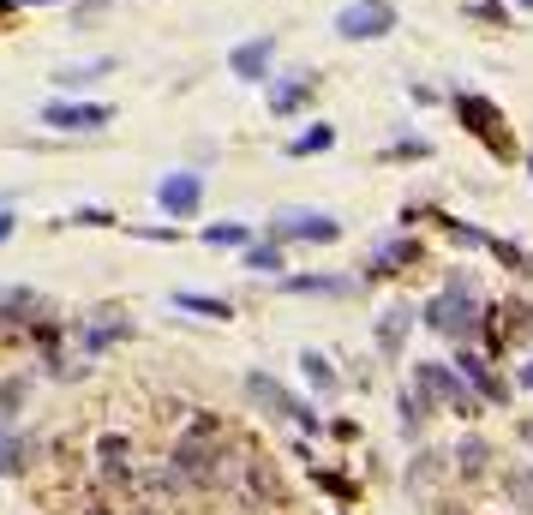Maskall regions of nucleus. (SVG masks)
<instances>
[{"instance_id":"2","label":"nucleus","mask_w":533,"mask_h":515,"mask_svg":"<svg viewBox=\"0 0 533 515\" xmlns=\"http://www.w3.org/2000/svg\"><path fill=\"white\" fill-rule=\"evenodd\" d=\"M480 288H474V276L468 270H450L444 276V288L426 300V324H432V336H444V342H456V348H468L474 336H480Z\"/></svg>"},{"instance_id":"31","label":"nucleus","mask_w":533,"mask_h":515,"mask_svg":"<svg viewBox=\"0 0 533 515\" xmlns=\"http://www.w3.org/2000/svg\"><path fill=\"white\" fill-rule=\"evenodd\" d=\"M468 18H486L492 30H504V24H510V6H498V0H468Z\"/></svg>"},{"instance_id":"15","label":"nucleus","mask_w":533,"mask_h":515,"mask_svg":"<svg viewBox=\"0 0 533 515\" xmlns=\"http://www.w3.org/2000/svg\"><path fill=\"white\" fill-rule=\"evenodd\" d=\"M270 60H276V36H252V42H240L234 54H228V66H234V78H264L270 72Z\"/></svg>"},{"instance_id":"14","label":"nucleus","mask_w":533,"mask_h":515,"mask_svg":"<svg viewBox=\"0 0 533 515\" xmlns=\"http://www.w3.org/2000/svg\"><path fill=\"white\" fill-rule=\"evenodd\" d=\"M486 360H492V354H474V348H462V354H456V372H462V378H468V384L480 390V402L504 408V402H510V384H504V378H498V372H492Z\"/></svg>"},{"instance_id":"24","label":"nucleus","mask_w":533,"mask_h":515,"mask_svg":"<svg viewBox=\"0 0 533 515\" xmlns=\"http://www.w3.org/2000/svg\"><path fill=\"white\" fill-rule=\"evenodd\" d=\"M204 240L222 246V252H246L252 246V228L246 222H216V228H204Z\"/></svg>"},{"instance_id":"25","label":"nucleus","mask_w":533,"mask_h":515,"mask_svg":"<svg viewBox=\"0 0 533 515\" xmlns=\"http://www.w3.org/2000/svg\"><path fill=\"white\" fill-rule=\"evenodd\" d=\"M300 372H306V384H312V390H324V396L336 390V366H330L318 348H306V354H300Z\"/></svg>"},{"instance_id":"19","label":"nucleus","mask_w":533,"mask_h":515,"mask_svg":"<svg viewBox=\"0 0 533 515\" xmlns=\"http://www.w3.org/2000/svg\"><path fill=\"white\" fill-rule=\"evenodd\" d=\"M312 90H318V78H312V72H294L288 84L270 90V114H300V108L312 102Z\"/></svg>"},{"instance_id":"4","label":"nucleus","mask_w":533,"mask_h":515,"mask_svg":"<svg viewBox=\"0 0 533 515\" xmlns=\"http://www.w3.org/2000/svg\"><path fill=\"white\" fill-rule=\"evenodd\" d=\"M456 120L468 126V138H480L498 162H516V138H510V120L492 96H474V90H456Z\"/></svg>"},{"instance_id":"37","label":"nucleus","mask_w":533,"mask_h":515,"mask_svg":"<svg viewBox=\"0 0 533 515\" xmlns=\"http://www.w3.org/2000/svg\"><path fill=\"white\" fill-rule=\"evenodd\" d=\"M6 18H12V0H0V24H6Z\"/></svg>"},{"instance_id":"23","label":"nucleus","mask_w":533,"mask_h":515,"mask_svg":"<svg viewBox=\"0 0 533 515\" xmlns=\"http://www.w3.org/2000/svg\"><path fill=\"white\" fill-rule=\"evenodd\" d=\"M330 144H336V126L318 120V126H306L300 138H288V156H318V150H330Z\"/></svg>"},{"instance_id":"40","label":"nucleus","mask_w":533,"mask_h":515,"mask_svg":"<svg viewBox=\"0 0 533 515\" xmlns=\"http://www.w3.org/2000/svg\"><path fill=\"white\" fill-rule=\"evenodd\" d=\"M240 515H264V510H252V504H246V510H240Z\"/></svg>"},{"instance_id":"41","label":"nucleus","mask_w":533,"mask_h":515,"mask_svg":"<svg viewBox=\"0 0 533 515\" xmlns=\"http://www.w3.org/2000/svg\"><path fill=\"white\" fill-rule=\"evenodd\" d=\"M522 438H533V426H522Z\"/></svg>"},{"instance_id":"18","label":"nucleus","mask_w":533,"mask_h":515,"mask_svg":"<svg viewBox=\"0 0 533 515\" xmlns=\"http://www.w3.org/2000/svg\"><path fill=\"white\" fill-rule=\"evenodd\" d=\"M450 456H456V480H486V474H492V444L474 438V432H468Z\"/></svg>"},{"instance_id":"11","label":"nucleus","mask_w":533,"mask_h":515,"mask_svg":"<svg viewBox=\"0 0 533 515\" xmlns=\"http://www.w3.org/2000/svg\"><path fill=\"white\" fill-rule=\"evenodd\" d=\"M108 120H114L108 102H48L42 108V126H60V132H96Z\"/></svg>"},{"instance_id":"13","label":"nucleus","mask_w":533,"mask_h":515,"mask_svg":"<svg viewBox=\"0 0 533 515\" xmlns=\"http://www.w3.org/2000/svg\"><path fill=\"white\" fill-rule=\"evenodd\" d=\"M426 258V246L420 240H408V234H396V240H378L372 246V258H366V276H402L408 264H420Z\"/></svg>"},{"instance_id":"10","label":"nucleus","mask_w":533,"mask_h":515,"mask_svg":"<svg viewBox=\"0 0 533 515\" xmlns=\"http://www.w3.org/2000/svg\"><path fill=\"white\" fill-rule=\"evenodd\" d=\"M156 204H162L174 222H192V216H198V204H204V174H198V168H174V174H162Z\"/></svg>"},{"instance_id":"26","label":"nucleus","mask_w":533,"mask_h":515,"mask_svg":"<svg viewBox=\"0 0 533 515\" xmlns=\"http://www.w3.org/2000/svg\"><path fill=\"white\" fill-rule=\"evenodd\" d=\"M24 402H30V378H6L0 384V426H12Z\"/></svg>"},{"instance_id":"17","label":"nucleus","mask_w":533,"mask_h":515,"mask_svg":"<svg viewBox=\"0 0 533 515\" xmlns=\"http://www.w3.org/2000/svg\"><path fill=\"white\" fill-rule=\"evenodd\" d=\"M408 330H414V312L408 306H384V318H378V354L396 360L402 342H408Z\"/></svg>"},{"instance_id":"35","label":"nucleus","mask_w":533,"mask_h":515,"mask_svg":"<svg viewBox=\"0 0 533 515\" xmlns=\"http://www.w3.org/2000/svg\"><path fill=\"white\" fill-rule=\"evenodd\" d=\"M12 228H18V216H12V210H0V240H12Z\"/></svg>"},{"instance_id":"16","label":"nucleus","mask_w":533,"mask_h":515,"mask_svg":"<svg viewBox=\"0 0 533 515\" xmlns=\"http://www.w3.org/2000/svg\"><path fill=\"white\" fill-rule=\"evenodd\" d=\"M102 324H90V330H78V342H84V360H96V354H108L114 342H126L132 336V318H120V312H96Z\"/></svg>"},{"instance_id":"3","label":"nucleus","mask_w":533,"mask_h":515,"mask_svg":"<svg viewBox=\"0 0 533 515\" xmlns=\"http://www.w3.org/2000/svg\"><path fill=\"white\" fill-rule=\"evenodd\" d=\"M414 396H420L426 414H456V420H474L480 414V390L456 366H438V360L414 366Z\"/></svg>"},{"instance_id":"38","label":"nucleus","mask_w":533,"mask_h":515,"mask_svg":"<svg viewBox=\"0 0 533 515\" xmlns=\"http://www.w3.org/2000/svg\"><path fill=\"white\" fill-rule=\"evenodd\" d=\"M12 6H48V0H12Z\"/></svg>"},{"instance_id":"1","label":"nucleus","mask_w":533,"mask_h":515,"mask_svg":"<svg viewBox=\"0 0 533 515\" xmlns=\"http://www.w3.org/2000/svg\"><path fill=\"white\" fill-rule=\"evenodd\" d=\"M234 438H228V426L216 420V414H192V426L180 432V444H174V456H168V468L180 474V486H192V492H216V486H228V474H234Z\"/></svg>"},{"instance_id":"42","label":"nucleus","mask_w":533,"mask_h":515,"mask_svg":"<svg viewBox=\"0 0 533 515\" xmlns=\"http://www.w3.org/2000/svg\"><path fill=\"white\" fill-rule=\"evenodd\" d=\"M528 174H533V150H528Z\"/></svg>"},{"instance_id":"36","label":"nucleus","mask_w":533,"mask_h":515,"mask_svg":"<svg viewBox=\"0 0 533 515\" xmlns=\"http://www.w3.org/2000/svg\"><path fill=\"white\" fill-rule=\"evenodd\" d=\"M516 384H522V390H533V360L522 366V372H516Z\"/></svg>"},{"instance_id":"22","label":"nucleus","mask_w":533,"mask_h":515,"mask_svg":"<svg viewBox=\"0 0 533 515\" xmlns=\"http://www.w3.org/2000/svg\"><path fill=\"white\" fill-rule=\"evenodd\" d=\"M288 294H354L348 276H282Z\"/></svg>"},{"instance_id":"29","label":"nucleus","mask_w":533,"mask_h":515,"mask_svg":"<svg viewBox=\"0 0 533 515\" xmlns=\"http://www.w3.org/2000/svg\"><path fill=\"white\" fill-rule=\"evenodd\" d=\"M246 270H264V276H276V270H282V240H264V246H246Z\"/></svg>"},{"instance_id":"5","label":"nucleus","mask_w":533,"mask_h":515,"mask_svg":"<svg viewBox=\"0 0 533 515\" xmlns=\"http://www.w3.org/2000/svg\"><path fill=\"white\" fill-rule=\"evenodd\" d=\"M533 330V312L522 300H498V306H486V318H480V354H510L516 348V336Z\"/></svg>"},{"instance_id":"39","label":"nucleus","mask_w":533,"mask_h":515,"mask_svg":"<svg viewBox=\"0 0 533 515\" xmlns=\"http://www.w3.org/2000/svg\"><path fill=\"white\" fill-rule=\"evenodd\" d=\"M516 6H522V12H533V0H516Z\"/></svg>"},{"instance_id":"30","label":"nucleus","mask_w":533,"mask_h":515,"mask_svg":"<svg viewBox=\"0 0 533 515\" xmlns=\"http://www.w3.org/2000/svg\"><path fill=\"white\" fill-rule=\"evenodd\" d=\"M24 456H30V438H6L0 444V474H24Z\"/></svg>"},{"instance_id":"20","label":"nucleus","mask_w":533,"mask_h":515,"mask_svg":"<svg viewBox=\"0 0 533 515\" xmlns=\"http://www.w3.org/2000/svg\"><path fill=\"white\" fill-rule=\"evenodd\" d=\"M36 312H42L36 288H0V324H30Z\"/></svg>"},{"instance_id":"33","label":"nucleus","mask_w":533,"mask_h":515,"mask_svg":"<svg viewBox=\"0 0 533 515\" xmlns=\"http://www.w3.org/2000/svg\"><path fill=\"white\" fill-rule=\"evenodd\" d=\"M108 66H114V60H90V66H66V72H60V84H66V90H78V84H90V78H96V72H108Z\"/></svg>"},{"instance_id":"6","label":"nucleus","mask_w":533,"mask_h":515,"mask_svg":"<svg viewBox=\"0 0 533 515\" xmlns=\"http://www.w3.org/2000/svg\"><path fill=\"white\" fill-rule=\"evenodd\" d=\"M96 480L108 492H132V480H138V444L126 432H102L96 438Z\"/></svg>"},{"instance_id":"8","label":"nucleus","mask_w":533,"mask_h":515,"mask_svg":"<svg viewBox=\"0 0 533 515\" xmlns=\"http://www.w3.org/2000/svg\"><path fill=\"white\" fill-rule=\"evenodd\" d=\"M246 396H252L264 414H276V420H294L300 432H318V414H312L300 396H288V390H282L270 372H246Z\"/></svg>"},{"instance_id":"32","label":"nucleus","mask_w":533,"mask_h":515,"mask_svg":"<svg viewBox=\"0 0 533 515\" xmlns=\"http://www.w3.org/2000/svg\"><path fill=\"white\" fill-rule=\"evenodd\" d=\"M420 156H432V144H426V138H402V144H390V150H384V162H420Z\"/></svg>"},{"instance_id":"27","label":"nucleus","mask_w":533,"mask_h":515,"mask_svg":"<svg viewBox=\"0 0 533 515\" xmlns=\"http://www.w3.org/2000/svg\"><path fill=\"white\" fill-rule=\"evenodd\" d=\"M492 258H498L510 276H533V252H522L516 240H492Z\"/></svg>"},{"instance_id":"34","label":"nucleus","mask_w":533,"mask_h":515,"mask_svg":"<svg viewBox=\"0 0 533 515\" xmlns=\"http://www.w3.org/2000/svg\"><path fill=\"white\" fill-rule=\"evenodd\" d=\"M72 222H78V228H114V210H96V204H84Z\"/></svg>"},{"instance_id":"28","label":"nucleus","mask_w":533,"mask_h":515,"mask_svg":"<svg viewBox=\"0 0 533 515\" xmlns=\"http://www.w3.org/2000/svg\"><path fill=\"white\" fill-rule=\"evenodd\" d=\"M504 492L516 498V510H522V515H533V462H522V468H510Z\"/></svg>"},{"instance_id":"7","label":"nucleus","mask_w":533,"mask_h":515,"mask_svg":"<svg viewBox=\"0 0 533 515\" xmlns=\"http://www.w3.org/2000/svg\"><path fill=\"white\" fill-rule=\"evenodd\" d=\"M270 240H300V246H330V240H342V222L330 216V210H282L276 222H270Z\"/></svg>"},{"instance_id":"9","label":"nucleus","mask_w":533,"mask_h":515,"mask_svg":"<svg viewBox=\"0 0 533 515\" xmlns=\"http://www.w3.org/2000/svg\"><path fill=\"white\" fill-rule=\"evenodd\" d=\"M390 30H396V6L390 0H354V6L336 12V36L342 42H378Z\"/></svg>"},{"instance_id":"21","label":"nucleus","mask_w":533,"mask_h":515,"mask_svg":"<svg viewBox=\"0 0 533 515\" xmlns=\"http://www.w3.org/2000/svg\"><path fill=\"white\" fill-rule=\"evenodd\" d=\"M174 312H192V318H234L228 300H216V294H192V288L174 294Z\"/></svg>"},{"instance_id":"12","label":"nucleus","mask_w":533,"mask_h":515,"mask_svg":"<svg viewBox=\"0 0 533 515\" xmlns=\"http://www.w3.org/2000/svg\"><path fill=\"white\" fill-rule=\"evenodd\" d=\"M456 474V462H450V450H420L414 462H408V474H402V486H408V498H426V492H438L444 480Z\"/></svg>"}]
</instances>
